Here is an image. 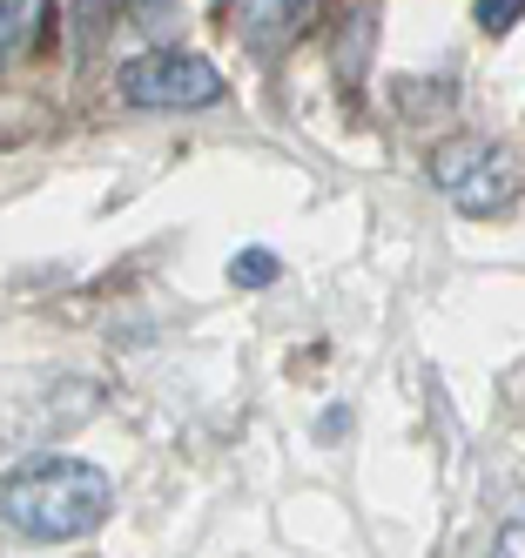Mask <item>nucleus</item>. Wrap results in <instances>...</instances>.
<instances>
[{
	"mask_svg": "<svg viewBox=\"0 0 525 558\" xmlns=\"http://www.w3.org/2000/svg\"><path fill=\"white\" fill-rule=\"evenodd\" d=\"M223 74L195 54H142L135 68H121V101L148 108V114H169V108H210L223 101Z\"/></svg>",
	"mask_w": 525,
	"mask_h": 558,
	"instance_id": "7ed1b4c3",
	"label": "nucleus"
},
{
	"mask_svg": "<svg viewBox=\"0 0 525 558\" xmlns=\"http://www.w3.org/2000/svg\"><path fill=\"white\" fill-rule=\"evenodd\" d=\"M40 27H48V0H0V54L8 61L40 48Z\"/></svg>",
	"mask_w": 525,
	"mask_h": 558,
	"instance_id": "20e7f679",
	"label": "nucleus"
},
{
	"mask_svg": "<svg viewBox=\"0 0 525 558\" xmlns=\"http://www.w3.org/2000/svg\"><path fill=\"white\" fill-rule=\"evenodd\" d=\"M229 276H236L242 290H263L270 276H276V256H270V250H242V256L229 263Z\"/></svg>",
	"mask_w": 525,
	"mask_h": 558,
	"instance_id": "39448f33",
	"label": "nucleus"
},
{
	"mask_svg": "<svg viewBox=\"0 0 525 558\" xmlns=\"http://www.w3.org/2000/svg\"><path fill=\"white\" fill-rule=\"evenodd\" d=\"M431 182L452 195L465 216H499L512 195H518V175H512V162H505V148H499V142H478V135L444 142V148L431 155Z\"/></svg>",
	"mask_w": 525,
	"mask_h": 558,
	"instance_id": "f03ea898",
	"label": "nucleus"
},
{
	"mask_svg": "<svg viewBox=\"0 0 525 558\" xmlns=\"http://www.w3.org/2000/svg\"><path fill=\"white\" fill-rule=\"evenodd\" d=\"M115 492H108V477L95 464H68V458H40L27 471L8 477V525L21 538H81V532H95L102 518H108Z\"/></svg>",
	"mask_w": 525,
	"mask_h": 558,
	"instance_id": "f257e3e1",
	"label": "nucleus"
},
{
	"mask_svg": "<svg viewBox=\"0 0 525 558\" xmlns=\"http://www.w3.org/2000/svg\"><path fill=\"white\" fill-rule=\"evenodd\" d=\"M129 21H135L142 34H169V27H176L169 0H129Z\"/></svg>",
	"mask_w": 525,
	"mask_h": 558,
	"instance_id": "0eeeda50",
	"label": "nucleus"
},
{
	"mask_svg": "<svg viewBox=\"0 0 525 558\" xmlns=\"http://www.w3.org/2000/svg\"><path fill=\"white\" fill-rule=\"evenodd\" d=\"M518 14H525V0H478V27H485V34L518 27Z\"/></svg>",
	"mask_w": 525,
	"mask_h": 558,
	"instance_id": "423d86ee",
	"label": "nucleus"
},
{
	"mask_svg": "<svg viewBox=\"0 0 525 558\" xmlns=\"http://www.w3.org/2000/svg\"><path fill=\"white\" fill-rule=\"evenodd\" d=\"M492 558H525V518H512V525L492 538Z\"/></svg>",
	"mask_w": 525,
	"mask_h": 558,
	"instance_id": "6e6552de",
	"label": "nucleus"
}]
</instances>
